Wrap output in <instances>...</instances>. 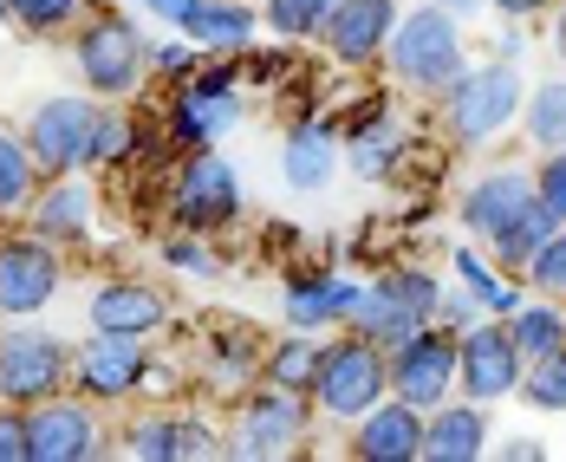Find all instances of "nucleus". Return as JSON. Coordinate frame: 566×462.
I'll use <instances>...</instances> for the list:
<instances>
[{"mask_svg": "<svg viewBox=\"0 0 566 462\" xmlns=\"http://www.w3.org/2000/svg\"><path fill=\"white\" fill-rule=\"evenodd\" d=\"M157 261L182 274V281H222V248L216 234H189V229H164L157 234Z\"/></svg>", "mask_w": 566, "mask_h": 462, "instance_id": "nucleus-37", "label": "nucleus"}, {"mask_svg": "<svg viewBox=\"0 0 566 462\" xmlns=\"http://www.w3.org/2000/svg\"><path fill=\"white\" fill-rule=\"evenodd\" d=\"M521 281H527V293H554V300H566V229H554L541 248H534V261L521 267Z\"/></svg>", "mask_w": 566, "mask_h": 462, "instance_id": "nucleus-40", "label": "nucleus"}, {"mask_svg": "<svg viewBox=\"0 0 566 462\" xmlns=\"http://www.w3.org/2000/svg\"><path fill=\"white\" fill-rule=\"evenodd\" d=\"M430 7H443V13H450V20H462V27H469V20H482V13H489V7H482V0H430Z\"/></svg>", "mask_w": 566, "mask_h": 462, "instance_id": "nucleus-48", "label": "nucleus"}, {"mask_svg": "<svg viewBox=\"0 0 566 462\" xmlns=\"http://www.w3.org/2000/svg\"><path fill=\"white\" fill-rule=\"evenodd\" d=\"M345 170L339 117H293L281 137V182L293 196H326L333 176Z\"/></svg>", "mask_w": 566, "mask_h": 462, "instance_id": "nucleus-23", "label": "nucleus"}, {"mask_svg": "<svg viewBox=\"0 0 566 462\" xmlns=\"http://www.w3.org/2000/svg\"><path fill=\"white\" fill-rule=\"evenodd\" d=\"M547 40H554V59L566 65V0H554V13H547Z\"/></svg>", "mask_w": 566, "mask_h": 462, "instance_id": "nucleus-47", "label": "nucleus"}, {"mask_svg": "<svg viewBox=\"0 0 566 462\" xmlns=\"http://www.w3.org/2000/svg\"><path fill=\"white\" fill-rule=\"evenodd\" d=\"M554 229H560V222H554V216H547L541 202H527V209H521V216H509V222L489 234L482 248L495 254V267H502V274H514V281H521V267L534 261V248H541V241H547Z\"/></svg>", "mask_w": 566, "mask_h": 462, "instance_id": "nucleus-34", "label": "nucleus"}, {"mask_svg": "<svg viewBox=\"0 0 566 462\" xmlns=\"http://www.w3.org/2000/svg\"><path fill=\"white\" fill-rule=\"evenodd\" d=\"M534 150H560L566 144V72L554 78H534L527 98H521V124H514Z\"/></svg>", "mask_w": 566, "mask_h": 462, "instance_id": "nucleus-33", "label": "nucleus"}, {"mask_svg": "<svg viewBox=\"0 0 566 462\" xmlns=\"http://www.w3.org/2000/svg\"><path fill=\"white\" fill-rule=\"evenodd\" d=\"M339 0H261V33L281 46H319Z\"/></svg>", "mask_w": 566, "mask_h": 462, "instance_id": "nucleus-36", "label": "nucleus"}, {"mask_svg": "<svg viewBox=\"0 0 566 462\" xmlns=\"http://www.w3.org/2000/svg\"><path fill=\"white\" fill-rule=\"evenodd\" d=\"M176 319V300L144 274H105L85 293V333H124V339H164Z\"/></svg>", "mask_w": 566, "mask_h": 462, "instance_id": "nucleus-15", "label": "nucleus"}, {"mask_svg": "<svg viewBox=\"0 0 566 462\" xmlns=\"http://www.w3.org/2000/svg\"><path fill=\"white\" fill-rule=\"evenodd\" d=\"M385 72H391V85L403 98H417V105H437L443 92H450V78L469 65V27L450 20L443 7H403L391 27V46L378 59Z\"/></svg>", "mask_w": 566, "mask_h": 462, "instance_id": "nucleus-4", "label": "nucleus"}, {"mask_svg": "<svg viewBox=\"0 0 566 462\" xmlns=\"http://www.w3.org/2000/svg\"><path fill=\"white\" fill-rule=\"evenodd\" d=\"M65 46H72L78 92H92L105 105H130L150 92V33L137 27L130 7H92Z\"/></svg>", "mask_w": 566, "mask_h": 462, "instance_id": "nucleus-2", "label": "nucleus"}, {"mask_svg": "<svg viewBox=\"0 0 566 462\" xmlns=\"http://www.w3.org/2000/svg\"><path fill=\"white\" fill-rule=\"evenodd\" d=\"M345 456L358 462H423V410L403 398H378L358 423H345Z\"/></svg>", "mask_w": 566, "mask_h": 462, "instance_id": "nucleus-24", "label": "nucleus"}, {"mask_svg": "<svg viewBox=\"0 0 566 462\" xmlns=\"http://www.w3.org/2000/svg\"><path fill=\"white\" fill-rule=\"evenodd\" d=\"M437 319H443L450 333H462V326H475V319H482V306H475V300L450 281V287H443V306H437Z\"/></svg>", "mask_w": 566, "mask_h": 462, "instance_id": "nucleus-44", "label": "nucleus"}, {"mask_svg": "<svg viewBox=\"0 0 566 462\" xmlns=\"http://www.w3.org/2000/svg\"><path fill=\"white\" fill-rule=\"evenodd\" d=\"M7 7V33L20 40H72V27L92 13V0H0Z\"/></svg>", "mask_w": 566, "mask_h": 462, "instance_id": "nucleus-35", "label": "nucleus"}, {"mask_svg": "<svg viewBox=\"0 0 566 462\" xmlns=\"http://www.w3.org/2000/svg\"><path fill=\"white\" fill-rule=\"evenodd\" d=\"M391 391L417 410H437L455 398V333L443 319L417 326L403 346H391Z\"/></svg>", "mask_w": 566, "mask_h": 462, "instance_id": "nucleus-18", "label": "nucleus"}, {"mask_svg": "<svg viewBox=\"0 0 566 462\" xmlns=\"http://www.w3.org/2000/svg\"><path fill=\"white\" fill-rule=\"evenodd\" d=\"M495 443V423H489V405L475 398H443L437 410H423V462H482Z\"/></svg>", "mask_w": 566, "mask_h": 462, "instance_id": "nucleus-25", "label": "nucleus"}, {"mask_svg": "<svg viewBox=\"0 0 566 462\" xmlns=\"http://www.w3.org/2000/svg\"><path fill=\"white\" fill-rule=\"evenodd\" d=\"M509 339L521 346V358H547V351L566 346V300L554 293H521L509 313H502Z\"/></svg>", "mask_w": 566, "mask_h": 462, "instance_id": "nucleus-29", "label": "nucleus"}, {"mask_svg": "<svg viewBox=\"0 0 566 462\" xmlns=\"http://www.w3.org/2000/svg\"><path fill=\"white\" fill-rule=\"evenodd\" d=\"M261 333L254 326H241V319H222V326H209L202 333V351H196V378L209 385V391H228V398H241L254 378H261Z\"/></svg>", "mask_w": 566, "mask_h": 462, "instance_id": "nucleus-26", "label": "nucleus"}, {"mask_svg": "<svg viewBox=\"0 0 566 462\" xmlns=\"http://www.w3.org/2000/svg\"><path fill=\"white\" fill-rule=\"evenodd\" d=\"M0 462H27V410L0 405Z\"/></svg>", "mask_w": 566, "mask_h": 462, "instance_id": "nucleus-43", "label": "nucleus"}, {"mask_svg": "<svg viewBox=\"0 0 566 462\" xmlns=\"http://www.w3.org/2000/svg\"><path fill=\"white\" fill-rule=\"evenodd\" d=\"M482 7H489V13H502V20H527V27L554 13V0H482Z\"/></svg>", "mask_w": 566, "mask_h": 462, "instance_id": "nucleus-45", "label": "nucleus"}, {"mask_svg": "<svg viewBox=\"0 0 566 462\" xmlns=\"http://www.w3.org/2000/svg\"><path fill=\"white\" fill-rule=\"evenodd\" d=\"M72 385V339H59L40 319H7L0 326V405L33 410Z\"/></svg>", "mask_w": 566, "mask_h": 462, "instance_id": "nucleus-11", "label": "nucleus"}, {"mask_svg": "<svg viewBox=\"0 0 566 462\" xmlns=\"http://www.w3.org/2000/svg\"><path fill=\"white\" fill-rule=\"evenodd\" d=\"M313 430H319V417H313V398L306 391H281V385L254 378L234 398V417H228V430H222V456L281 462V456H300Z\"/></svg>", "mask_w": 566, "mask_h": 462, "instance_id": "nucleus-7", "label": "nucleus"}, {"mask_svg": "<svg viewBox=\"0 0 566 462\" xmlns=\"http://www.w3.org/2000/svg\"><path fill=\"white\" fill-rule=\"evenodd\" d=\"M40 182H46V176H40V164H33L20 124H0V229L27 216V202L40 196Z\"/></svg>", "mask_w": 566, "mask_h": 462, "instance_id": "nucleus-32", "label": "nucleus"}, {"mask_svg": "<svg viewBox=\"0 0 566 462\" xmlns=\"http://www.w3.org/2000/svg\"><path fill=\"white\" fill-rule=\"evenodd\" d=\"M182 405H144L112 430V456L130 462H182Z\"/></svg>", "mask_w": 566, "mask_h": 462, "instance_id": "nucleus-27", "label": "nucleus"}, {"mask_svg": "<svg viewBox=\"0 0 566 462\" xmlns=\"http://www.w3.org/2000/svg\"><path fill=\"white\" fill-rule=\"evenodd\" d=\"M489 59H509V65H521V59H527V20H502V13H495Z\"/></svg>", "mask_w": 566, "mask_h": 462, "instance_id": "nucleus-42", "label": "nucleus"}, {"mask_svg": "<svg viewBox=\"0 0 566 462\" xmlns=\"http://www.w3.org/2000/svg\"><path fill=\"white\" fill-rule=\"evenodd\" d=\"M0 33H7V7H0Z\"/></svg>", "mask_w": 566, "mask_h": 462, "instance_id": "nucleus-50", "label": "nucleus"}, {"mask_svg": "<svg viewBox=\"0 0 566 462\" xmlns=\"http://www.w3.org/2000/svg\"><path fill=\"white\" fill-rule=\"evenodd\" d=\"M98 216H105V202H98L92 170H72V176H46L20 222L40 234V241H53V248L72 254V248H92L98 241Z\"/></svg>", "mask_w": 566, "mask_h": 462, "instance_id": "nucleus-17", "label": "nucleus"}, {"mask_svg": "<svg viewBox=\"0 0 566 462\" xmlns=\"http://www.w3.org/2000/svg\"><path fill=\"white\" fill-rule=\"evenodd\" d=\"M319 346H326V333H300V326L274 333V339L261 346V378H268V385H281V391H313Z\"/></svg>", "mask_w": 566, "mask_h": 462, "instance_id": "nucleus-31", "label": "nucleus"}, {"mask_svg": "<svg viewBox=\"0 0 566 462\" xmlns=\"http://www.w3.org/2000/svg\"><path fill=\"white\" fill-rule=\"evenodd\" d=\"M521 346L509 339V326L502 319H475V326H462L455 333V391L462 398H475V405H509L514 385H521Z\"/></svg>", "mask_w": 566, "mask_h": 462, "instance_id": "nucleus-16", "label": "nucleus"}, {"mask_svg": "<svg viewBox=\"0 0 566 462\" xmlns=\"http://www.w3.org/2000/svg\"><path fill=\"white\" fill-rule=\"evenodd\" d=\"M514 398L527 410H541V417H566V346L547 351V358H527Z\"/></svg>", "mask_w": 566, "mask_h": 462, "instance_id": "nucleus-38", "label": "nucleus"}, {"mask_svg": "<svg viewBox=\"0 0 566 462\" xmlns=\"http://www.w3.org/2000/svg\"><path fill=\"white\" fill-rule=\"evenodd\" d=\"M527 176H534V202H541V209L566 229V144H560V150H534Z\"/></svg>", "mask_w": 566, "mask_h": 462, "instance_id": "nucleus-41", "label": "nucleus"}, {"mask_svg": "<svg viewBox=\"0 0 566 462\" xmlns=\"http://www.w3.org/2000/svg\"><path fill=\"white\" fill-rule=\"evenodd\" d=\"M450 281L469 293V300H475L489 319H502L514 300H521V281L495 267V254H489L482 241H455V248H450Z\"/></svg>", "mask_w": 566, "mask_h": 462, "instance_id": "nucleus-28", "label": "nucleus"}, {"mask_svg": "<svg viewBox=\"0 0 566 462\" xmlns=\"http://www.w3.org/2000/svg\"><path fill=\"white\" fill-rule=\"evenodd\" d=\"M117 7H130V13H150V20H170L176 0H117Z\"/></svg>", "mask_w": 566, "mask_h": 462, "instance_id": "nucleus-49", "label": "nucleus"}, {"mask_svg": "<svg viewBox=\"0 0 566 462\" xmlns=\"http://www.w3.org/2000/svg\"><path fill=\"white\" fill-rule=\"evenodd\" d=\"M144 112L157 117V130H164V144H170L176 157L182 150H216V144H228L241 130V117H248L241 59H202L196 78L157 85V105H144Z\"/></svg>", "mask_w": 566, "mask_h": 462, "instance_id": "nucleus-1", "label": "nucleus"}, {"mask_svg": "<svg viewBox=\"0 0 566 462\" xmlns=\"http://www.w3.org/2000/svg\"><path fill=\"white\" fill-rule=\"evenodd\" d=\"M489 450H495V456H509V462H541V456H547V443H541V437H509V443H489Z\"/></svg>", "mask_w": 566, "mask_h": 462, "instance_id": "nucleus-46", "label": "nucleus"}, {"mask_svg": "<svg viewBox=\"0 0 566 462\" xmlns=\"http://www.w3.org/2000/svg\"><path fill=\"white\" fill-rule=\"evenodd\" d=\"M164 27L196 40L209 59H241L248 46H261V7L254 0H176Z\"/></svg>", "mask_w": 566, "mask_h": 462, "instance_id": "nucleus-20", "label": "nucleus"}, {"mask_svg": "<svg viewBox=\"0 0 566 462\" xmlns=\"http://www.w3.org/2000/svg\"><path fill=\"white\" fill-rule=\"evenodd\" d=\"M534 202V176L527 164H489V170H475L462 189H455V222L469 241H489V234L502 229L509 216H521Z\"/></svg>", "mask_w": 566, "mask_h": 462, "instance_id": "nucleus-22", "label": "nucleus"}, {"mask_svg": "<svg viewBox=\"0 0 566 462\" xmlns=\"http://www.w3.org/2000/svg\"><path fill=\"white\" fill-rule=\"evenodd\" d=\"M92 117H98V98H92V92H46L33 112L20 117V137H27V150H33L40 176H72V170H85Z\"/></svg>", "mask_w": 566, "mask_h": 462, "instance_id": "nucleus-14", "label": "nucleus"}, {"mask_svg": "<svg viewBox=\"0 0 566 462\" xmlns=\"http://www.w3.org/2000/svg\"><path fill=\"white\" fill-rule=\"evenodd\" d=\"M202 46L196 40H182V33H164V40H150V78L157 85H182V78H196L202 72Z\"/></svg>", "mask_w": 566, "mask_h": 462, "instance_id": "nucleus-39", "label": "nucleus"}, {"mask_svg": "<svg viewBox=\"0 0 566 462\" xmlns=\"http://www.w3.org/2000/svg\"><path fill=\"white\" fill-rule=\"evenodd\" d=\"M443 274L437 267H423V261H391V267H378L365 293H358V306H352V333H365L371 346H403L417 326H430L437 319V306H443Z\"/></svg>", "mask_w": 566, "mask_h": 462, "instance_id": "nucleus-8", "label": "nucleus"}, {"mask_svg": "<svg viewBox=\"0 0 566 462\" xmlns=\"http://www.w3.org/2000/svg\"><path fill=\"white\" fill-rule=\"evenodd\" d=\"M248 216V189H241V170L216 150H182L164 176V222L189 234H234Z\"/></svg>", "mask_w": 566, "mask_h": 462, "instance_id": "nucleus-5", "label": "nucleus"}, {"mask_svg": "<svg viewBox=\"0 0 566 462\" xmlns=\"http://www.w3.org/2000/svg\"><path fill=\"white\" fill-rule=\"evenodd\" d=\"M98 456H112L105 410L92 398H78L72 385L27 410V462H98Z\"/></svg>", "mask_w": 566, "mask_h": 462, "instance_id": "nucleus-13", "label": "nucleus"}, {"mask_svg": "<svg viewBox=\"0 0 566 462\" xmlns=\"http://www.w3.org/2000/svg\"><path fill=\"white\" fill-rule=\"evenodd\" d=\"M157 351L150 339H124V333H85L72 346V391L92 398L98 410H124L157 391Z\"/></svg>", "mask_w": 566, "mask_h": 462, "instance_id": "nucleus-9", "label": "nucleus"}, {"mask_svg": "<svg viewBox=\"0 0 566 462\" xmlns=\"http://www.w3.org/2000/svg\"><path fill=\"white\" fill-rule=\"evenodd\" d=\"M65 248L40 241L27 222L0 229V319H40L65 293Z\"/></svg>", "mask_w": 566, "mask_h": 462, "instance_id": "nucleus-12", "label": "nucleus"}, {"mask_svg": "<svg viewBox=\"0 0 566 462\" xmlns=\"http://www.w3.org/2000/svg\"><path fill=\"white\" fill-rule=\"evenodd\" d=\"M339 150H345V170L358 182H397L403 164H410V150H417V130H410V117L397 112L391 92H365L339 117Z\"/></svg>", "mask_w": 566, "mask_h": 462, "instance_id": "nucleus-10", "label": "nucleus"}, {"mask_svg": "<svg viewBox=\"0 0 566 462\" xmlns=\"http://www.w3.org/2000/svg\"><path fill=\"white\" fill-rule=\"evenodd\" d=\"M306 398H313V417L333 423V430L358 423L378 398H391V351L371 346V339L352 333V326L326 333L319 371H313V391H306Z\"/></svg>", "mask_w": 566, "mask_h": 462, "instance_id": "nucleus-6", "label": "nucleus"}, {"mask_svg": "<svg viewBox=\"0 0 566 462\" xmlns=\"http://www.w3.org/2000/svg\"><path fill=\"white\" fill-rule=\"evenodd\" d=\"M397 0H339L326 33H319V53L333 59L339 72H371L385 46H391V27H397Z\"/></svg>", "mask_w": 566, "mask_h": 462, "instance_id": "nucleus-21", "label": "nucleus"}, {"mask_svg": "<svg viewBox=\"0 0 566 462\" xmlns=\"http://www.w3.org/2000/svg\"><path fill=\"white\" fill-rule=\"evenodd\" d=\"M137 164V112L130 105H105L92 117V144H85V170L92 176H124Z\"/></svg>", "mask_w": 566, "mask_h": 462, "instance_id": "nucleus-30", "label": "nucleus"}, {"mask_svg": "<svg viewBox=\"0 0 566 462\" xmlns=\"http://www.w3.org/2000/svg\"><path fill=\"white\" fill-rule=\"evenodd\" d=\"M358 293H365L358 274L300 261V267H286V281H281V319L300 326V333H339L352 319V306H358Z\"/></svg>", "mask_w": 566, "mask_h": 462, "instance_id": "nucleus-19", "label": "nucleus"}, {"mask_svg": "<svg viewBox=\"0 0 566 462\" xmlns=\"http://www.w3.org/2000/svg\"><path fill=\"white\" fill-rule=\"evenodd\" d=\"M521 98H527L521 65H509V59H469L430 112H437V130H443L450 150H489V144H502L521 124Z\"/></svg>", "mask_w": 566, "mask_h": 462, "instance_id": "nucleus-3", "label": "nucleus"}]
</instances>
